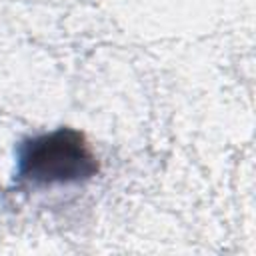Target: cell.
Returning a JSON list of instances; mask_svg holds the SVG:
<instances>
[{"label": "cell", "instance_id": "6da1fadb", "mask_svg": "<svg viewBox=\"0 0 256 256\" xmlns=\"http://www.w3.org/2000/svg\"><path fill=\"white\" fill-rule=\"evenodd\" d=\"M96 156L86 138L70 128L38 136L24 144L20 172L36 184H64L94 176Z\"/></svg>", "mask_w": 256, "mask_h": 256}]
</instances>
